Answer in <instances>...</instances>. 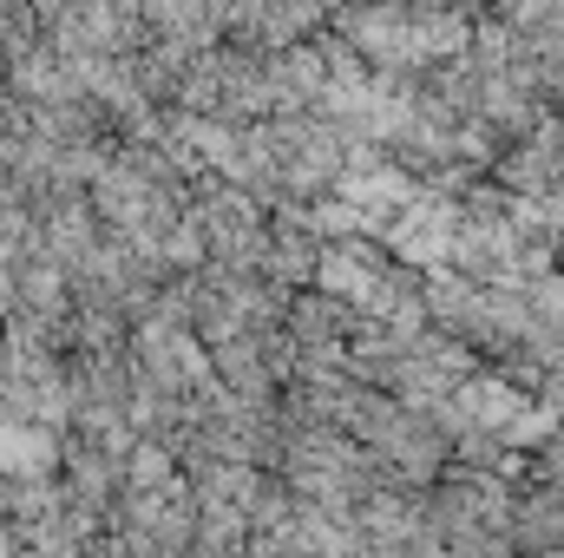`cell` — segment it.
<instances>
[{"label": "cell", "instance_id": "1", "mask_svg": "<svg viewBox=\"0 0 564 558\" xmlns=\"http://www.w3.org/2000/svg\"><path fill=\"white\" fill-rule=\"evenodd\" d=\"M348 296L335 289H289V309H282V329L295 335V348H348Z\"/></svg>", "mask_w": 564, "mask_h": 558}]
</instances>
